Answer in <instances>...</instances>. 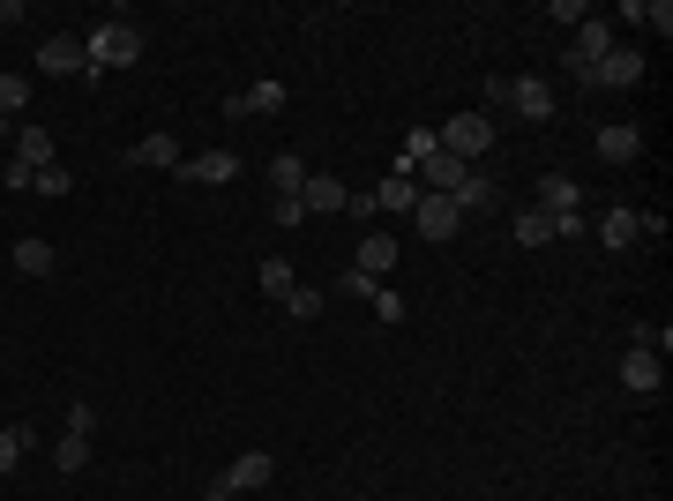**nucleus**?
Listing matches in <instances>:
<instances>
[{
    "instance_id": "e433bc0d",
    "label": "nucleus",
    "mask_w": 673,
    "mask_h": 501,
    "mask_svg": "<svg viewBox=\"0 0 673 501\" xmlns=\"http://www.w3.org/2000/svg\"><path fill=\"white\" fill-rule=\"evenodd\" d=\"M203 501H232V487H225V479H217V487H210V494H203Z\"/></svg>"
},
{
    "instance_id": "2eb2a0df",
    "label": "nucleus",
    "mask_w": 673,
    "mask_h": 501,
    "mask_svg": "<svg viewBox=\"0 0 673 501\" xmlns=\"http://www.w3.org/2000/svg\"><path fill=\"white\" fill-rule=\"evenodd\" d=\"M8 262H15L23 277H53V270H60V248H53V240H38V232H31V240H15V254H8Z\"/></svg>"
},
{
    "instance_id": "bb28decb",
    "label": "nucleus",
    "mask_w": 673,
    "mask_h": 501,
    "mask_svg": "<svg viewBox=\"0 0 673 501\" xmlns=\"http://www.w3.org/2000/svg\"><path fill=\"white\" fill-rule=\"evenodd\" d=\"M53 464H60V471H83L90 464V434H60V442H53Z\"/></svg>"
},
{
    "instance_id": "412c9836",
    "label": "nucleus",
    "mask_w": 673,
    "mask_h": 501,
    "mask_svg": "<svg viewBox=\"0 0 673 501\" xmlns=\"http://www.w3.org/2000/svg\"><path fill=\"white\" fill-rule=\"evenodd\" d=\"M569 53H584V60H606V53H614V23H606V15H584V31H577V45H569Z\"/></svg>"
},
{
    "instance_id": "aec40b11",
    "label": "nucleus",
    "mask_w": 673,
    "mask_h": 501,
    "mask_svg": "<svg viewBox=\"0 0 673 501\" xmlns=\"http://www.w3.org/2000/svg\"><path fill=\"white\" fill-rule=\"evenodd\" d=\"M598 240L614 254H629L636 240H643V232H636V209H606V217H598Z\"/></svg>"
},
{
    "instance_id": "6ab92c4d",
    "label": "nucleus",
    "mask_w": 673,
    "mask_h": 501,
    "mask_svg": "<svg viewBox=\"0 0 673 501\" xmlns=\"http://www.w3.org/2000/svg\"><path fill=\"white\" fill-rule=\"evenodd\" d=\"M8 150H15V158H23V166H53V135H45V127L38 121H23V127H15V143H8Z\"/></svg>"
},
{
    "instance_id": "393cba45",
    "label": "nucleus",
    "mask_w": 673,
    "mask_h": 501,
    "mask_svg": "<svg viewBox=\"0 0 673 501\" xmlns=\"http://www.w3.org/2000/svg\"><path fill=\"white\" fill-rule=\"evenodd\" d=\"M516 240H524V248H547L554 217H547V209H516Z\"/></svg>"
},
{
    "instance_id": "0eeeda50",
    "label": "nucleus",
    "mask_w": 673,
    "mask_h": 501,
    "mask_svg": "<svg viewBox=\"0 0 673 501\" xmlns=\"http://www.w3.org/2000/svg\"><path fill=\"white\" fill-rule=\"evenodd\" d=\"M270 479H277V457H270V449H240L232 471H225V487H232V494H262Z\"/></svg>"
},
{
    "instance_id": "c756f323",
    "label": "nucleus",
    "mask_w": 673,
    "mask_h": 501,
    "mask_svg": "<svg viewBox=\"0 0 673 501\" xmlns=\"http://www.w3.org/2000/svg\"><path fill=\"white\" fill-rule=\"evenodd\" d=\"M31 105V83H15V76H0V121H15Z\"/></svg>"
},
{
    "instance_id": "4c0bfd02",
    "label": "nucleus",
    "mask_w": 673,
    "mask_h": 501,
    "mask_svg": "<svg viewBox=\"0 0 673 501\" xmlns=\"http://www.w3.org/2000/svg\"><path fill=\"white\" fill-rule=\"evenodd\" d=\"M0 31H8V23H0Z\"/></svg>"
},
{
    "instance_id": "7ed1b4c3",
    "label": "nucleus",
    "mask_w": 673,
    "mask_h": 501,
    "mask_svg": "<svg viewBox=\"0 0 673 501\" xmlns=\"http://www.w3.org/2000/svg\"><path fill=\"white\" fill-rule=\"evenodd\" d=\"M38 68H45V76H68V83H98V76H90L83 38H45L38 45Z\"/></svg>"
},
{
    "instance_id": "4468645a",
    "label": "nucleus",
    "mask_w": 673,
    "mask_h": 501,
    "mask_svg": "<svg viewBox=\"0 0 673 501\" xmlns=\"http://www.w3.org/2000/svg\"><path fill=\"white\" fill-rule=\"evenodd\" d=\"M636 150H643V135H636L629 121H606V127H598V158H606V166H636Z\"/></svg>"
},
{
    "instance_id": "f8f14e48",
    "label": "nucleus",
    "mask_w": 673,
    "mask_h": 501,
    "mask_svg": "<svg viewBox=\"0 0 673 501\" xmlns=\"http://www.w3.org/2000/svg\"><path fill=\"white\" fill-rule=\"evenodd\" d=\"M464 172H471L464 158H449V150H434V158L420 166V195H457V187H464Z\"/></svg>"
},
{
    "instance_id": "c85d7f7f",
    "label": "nucleus",
    "mask_w": 673,
    "mask_h": 501,
    "mask_svg": "<svg viewBox=\"0 0 673 501\" xmlns=\"http://www.w3.org/2000/svg\"><path fill=\"white\" fill-rule=\"evenodd\" d=\"M0 187H8V195H31V187H38V166L8 158V166H0Z\"/></svg>"
},
{
    "instance_id": "39448f33",
    "label": "nucleus",
    "mask_w": 673,
    "mask_h": 501,
    "mask_svg": "<svg viewBox=\"0 0 673 501\" xmlns=\"http://www.w3.org/2000/svg\"><path fill=\"white\" fill-rule=\"evenodd\" d=\"M643 83V53H629V45H614L606 60H591V90H636Z\"/></svg>"
},
{
    "instance_id": "20e7f679",
    "label": "nucleus",
    "mask_w": 673,
    "mask_h": 501,
    "mask_svg": "<svg viewBox=\"0 0 673 501\" xmlns=\"http://www.w3.org/2000/svg\"><path fill=\"white\" fill-rule=\"evenodd\" d=\"M225 113H232V121H277V113H285V83H248V90H232V98H225Z\"/></svg>"
},
{
    "instance_id": "72a5a7b5",
    "label": "nucleus",
    "mask_w": 673,
    "mask_h": 501,
    "mask_svg": "<svg viewBox=\"0 0 673 501\" xmlns=\"http://www.w3.org/2000/svg\"><path fill=\"white\" fill-rule=\"evenodd\" d=\"M643 23H659V38L673 31V0H643Z\"/></svg>"
},
{
    "instance_id": "423d86ee",
    "label": "nucleus",
    "mask_w": 673,
    "mask_h": 501,
    "mask_svg": "<svg viewBox=\"0 0 673 501\" xmlns=\"http://www.w3.org/2000/svg\"><path fill=\"white\" fill-rule=\"evenodd\" d=\"M621 389L659 397V389H666V360H659V352H643V344H629V352H621Z\"/></svg>"
},
{
    "instance_id": "473e14b6",
    "label": "nucleus",
    "mask_w": 673,
    "mask_h": 501,
    "mask_svg": "<svg viewBox=\"0 0 673 501\" xmlns=\"http://www.w3.org/2000/svg\"><path fill=\"white\" fill-rule=\"evenodd\" d=\"M584 232H591V217H584V209H569V217H554V240H584Z\"/></svg>"
},
{
    "instance_id": "dca6fc26",
    "label": "nucleus",
    "mask_w": 673,
    "mask_h": 501,
    "mask_svg": "<svg viewBox=\"0 0 673 501\" xmlns=\"http://www.w3.org/2000/svg\"><path fill=\"white\" fill-rule=\"evenodd\" d=\"M539 209H547V217H569V209H584V187H577L569 172H547V180H539Z\"/></svg>"
},
{
    "instance_id": "5701e85b",
    "label": "nucleus",
    "mask_w": 673,
    "mask_h": 501,
    "mask_svg": "<svg viewBox=\"0 0 673 501\" xmlns=\"http://www.w3.org/2000/svg\"><path fill=\"white\" fill-rule=\"evenodd\" d=\"M270 180H277V195H299V187H307V166H299L293 150H277V158H270Z\"/></svg>"
},
{
    "instance_id": "f03ea898",
    "label": "nucleus",
    "mask_w": 673,
    "mask_h": 501,
    "mask_svg": "<svg viewBox=\"0 0 673 501\" xmlns=\"http://www.w3.org/2000/svg\"><path fill=\"white\" fill-rule=\"evenodd\" d=\"M434 135H442V150H449V158H464V166H479V158L494 150V121H487L479 105H471V113H449Z\"/></svg>"
},
{
    "instance_id": "1a4fd4ad",
    "label": "nucleus",
    "mask_w": 673,
    "mask_h": 501,
    "mask_svg": "<svg viewBox=\"0 0 673 501\" xmlns=\"http://www.w3.org/2000/svg\"><path fill=\"white\" fill-rule=\"evenodd\" d=\"M412 225H420V240H457V203H449V195H420V203H412Z\"/></svg>"
},
{
    "instance_id": "a878e982",
    "label": "nucleus",
    "mask_w": 673,
    "mask_h": 501,
    "mask_svg": "<svg viewBox=\"0 0 673 501\" xmlns=\"http://www.w3.org/2000/svg\"><path fill=\"white\" fill-rule=\"evenodd\" d=\"M254 277H262V293H270V299H285V293H293V285H299V277H293V262H285V254H270V262H262Z\"/></svg>"
},
{
    "instance_id": "4be33fe9",
    "label": "nucleus",
    "mask_w": 673,
    "mask_h": 501,
    "mask_svg": "<svg viewBox=\"0 0 673 501\" xmlns=\"http://www.w3.org/2000/svg\"><path fill=\"white\" fill-rule=\"evenodd\" d=\"M412 203H420V180L389 172V180H381V195H375V209H404V217H412Z\"/></svg>"
},
{
    "instance_id": "cd10ccee",
    "label": "nucleus",
    "mask_w": 673,
    "mask_h": 501,
    "mask_svg": "<svg viewBox=\"0 0 673 501\" xmlns=\"http://www.w3.org/2000/svg\"><path fill=\"white\" fill-rule=\"evenodd\" d=\"M31 442H38L31 426H0V471H15V457H23Z\"/></svg>"
},
{
    "instance_id": "b1692460",
    "label": "nucleus",
    "mask_w": 673,
    "mask_h": 501,
    "mask_svg": "<svg viewBox=\"0 0 673 501\" xmlns=\"http://www.w3.org/2000/svg\"><path fill=\"white\" fill-rule=\"evenodd\" d=\"M322 307H330V299L315 293V285H293V293H285V315H293V322H322Z\"/></svg>"
},
{
    "instance_id": "a211bd4d",
    "label": "nucleus",
    "mask_w": 673,
    "mask_h": 501,
    "mask_svg": "<svg viewBox=\"0 0 673 501\" xmlns=\"http://www.w3.org/2000/svg\"><path fill=\"white\" fill-rule=\"evenodd\" d=\"M127 166H166V172H180V143H172V135H142V143H127Z\"/></svg>"
},
{
    "instance_id": "9b49d317",
    "label": "nucleus",
    "mask_w": 673,
    "mask_h": 501,
    "mask_svg": "<svg viewBox=\"0 0 673 501\" xmlns=\"http://www.w3.org/2000/svg\"><path fill=\"white\" fill-rule=\"evenodd\" d=\"M509 105H516L524 121H539V127L554 121V90L539 83V76H509Z\"/></svg>"
},
{
    "instance_id": "ddd939ff",
    "label": "nucleus",
    "mask_w": 673,
    "mask_h": 501,
    "mask_svg": "<svg viewBox=\"0 0 673 501\" xmlns=\"http://www.w3.org/2000/svg\"><path fill=\"white\" fill-rule=\"evenodd\" d=\"M449 203H457V217H487V209L502 203V187H494L487 172L471 166V172H464V187H457V195H449Z\"/></svg>"
},
{
    "instance_id": "9d476101",
    "label": "nucleus",
    "mask_w": 673,
    "mask_h": 501,
    "mask_svg": "<svg viewBox=\"0 0 673 501\" xmlns=\"http://www.w3.org/2000/svg\"><path fill=\"white\" fill-rule=\"evenodd\" d=\"M344 203H352V187H344V180L307 172V187H299V209H307V217H330V209H344Z\"/></svg>"
},
{
    "instance_id": "c9c22d12",
    "label": "nucleus",
    "mask_w": 673,
    "mask_h": 501,
    "mask_svg": "<svg viewBox=\"0 0 673 501\" xmlns=\"http://www.w3.org/2000/svg\"><path fill=\"white\" fill-rule=\"evenodd\" d=\"M270 217H277V225H299L307 209H299V195H277V203H270Z\"/></svg>"
},
{
    "instance_id": "f257e3e1",
    "label": "nucleus",
    "mask_w": 673,
    "mask_h": 501,
    "mask_svg": "<svg viewBox=\"0 0 673 501\" xmlns=\"http://www.w3.org/2000/svg\"><path fill=\"white\" fill-rule=\"evenodd\" d=\"M83 53H90V76L105 83L113 68H135V60H142V31H135L127 15H121V23H98V31L83 38Z\"/></svg>"
},
{
    "instance_id": "7c9ffc66",
    "label": "nucleus",
    "mask_w": 673,
    "mask_h": 501,
    "mask_svg": "<svg viewBox=\"0 0 673 501\" xmlns=\"http://www.w3.org/2000/svg\"><path fill=\"white\" fill-rule=\"evenodd\" d=\"M367 307H375V322H404V293H389V285H381Z\"/></svg>"
},
{
    "instance_id": "f3484780",
    "label": "nucleus",
    "mask_w": 673,
    "mask_h": 501,
    "mask_svg": "<svg viewBox=\"0 0 673 501\" xmlns=\"http://www.w3.org/2000/svg\"><path fill=\"white\" fill-rule=\"evenodd\" d=\"M352 270H367V277H389V270H397V240H389V232H367V240H360V262H352Z\"/></svg>"
},
{
    "instance_id": "2f4dec72",
    "label": "nucleus",
    "mask_w": 673,
    "mask_h": 501,
    "mask_svg": "<svg viewBox=\"0 0 673 501\" xmlns=\"http://www.w3.org/2000/svg\"><path fill=\"white\" fill-rule=\"evenodd\" d=\"M68 187H76V180H68V166H45V172H38V195H53V203H60Z\"/></svg>"
},
{
    "instance_id": "f704fd0d",
    "label": "nucleus",
    "mask_w": 673,
    "mask_h": 501,
    "mask_svg": "<svg viewBox=\"0 0 673 501\" xmlns=\"http://www.w3.org/2000/svg\"><path fill=\"white\" fill-rule=\"evenodd\" d=\"M344 293H352V299H375L381 285H375V277H367V270H344Z\"/></svg>"
},
{
    "instance_id": "6e6552de",
    "label": "nucleus",
    "mask_w": 673,
    "mask_h": 501,
    "mask_svg": "<svg viewBox=\"0 0 673 501\" xmlns=\"http://www.w3.org/2000/svg\"><path fill=\"white\" fill-rule=\"evenodd\" d=\"M180 180H187V187H225V180H240V158H232V150H195V158L180 166Z\"/></svg>"
}]
</instances>
